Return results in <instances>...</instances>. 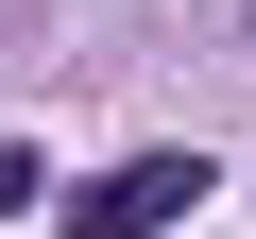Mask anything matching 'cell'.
<instances>
[{
  "label": "cell",
  "instance_id": "1",
  "mask_svg": "<svg viewBox=\"0 0 256 239\" xmlns=\"http://www.w3.org/2000/svg\"><path fill=\"white\" fill-rule=\"evenodd\" d=\"M188 205H205V154H137V171L68 188V239H171Z\"/></svg>",
  "mask_w": 256,
  "mask_h": 239
}]
</instances>
